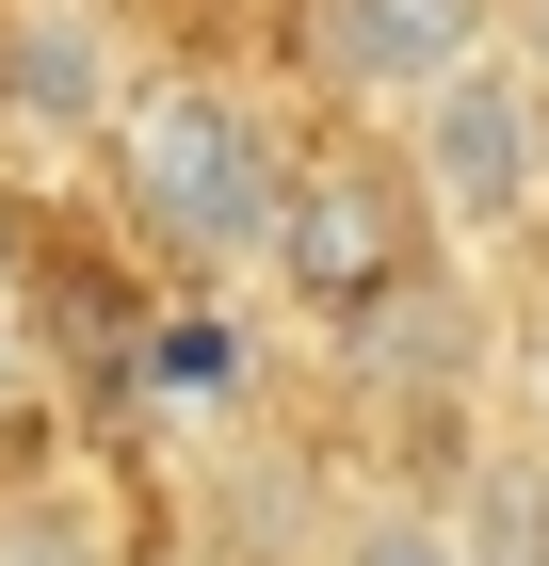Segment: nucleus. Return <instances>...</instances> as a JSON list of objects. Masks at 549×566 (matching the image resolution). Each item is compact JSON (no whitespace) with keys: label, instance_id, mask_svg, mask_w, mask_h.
<instances>
[{"label":"nucleus","instance_id":"39448f33","mask_svg":"<svg viewBox=\"0 0 549 566\" xmlns=\"http://www.w3.org/2000/svg\"><path fill=\"white\" fill-rule=\"evenodd\" d=\"M324 356H339L372 405H436V389H468V373H485V292H468L453 260H421V275H388L372 307H339Z\"/></svg>","mask_w":549,"mask_h":566},{"label":"nucleus","instance_id":"7ed1b4c3","mask_svg":"<svg viewBox=\"0 0 549 566\" xmlns=\"http://www.w3.org/2000/svg\"><path fill=\"white\" fill-rule=\"evenodd\" d=\"M404 195H421L436 243H517V227L549 211V97L517 82L502 49H468V65H436L421 97H404Z\"/></svg>","mask_w":549,"mask_h":566},{"label":"nucleus","instance_id":"f257e3e1","mask_svg":"<svg viewBox=\"0 0 549 566\" xmlns=\"http://www.w3.org/2000/svg\"><path fill=\"white\" fill-rule=\"evenodd\" d=\"M275 163H292V130H275L243 82H211V65H129L114 114H97V178H114L129 243L178 260V275H243L258 260Z\"/></svg>","mask_w":549,"mask_h":566},{"label":"nucleus","instance_id":"f03ea898","mask_svg":"<svg viewBox=\"0 0 549 566\" xmlns=\"http://www.w3.org/2000/svg\"><path fill=\"white\" fill-rule=\"evenodd\" d=\"M436 260V227L421 195H404V163H388L372 130H324L275 163V227H258V275L307 307V324H339V307H372L388 275H421Z\"/></svg>","mask_w":549,"mask_h":566},{"label":"nucleus","instance_id":"0eeeda50","mask_svg":"<svg viewBox=\"0 0 549 566\" xmlns=\"http://www.w3.org/2000/svg\"><path fill=\"white\" fill-rule=\"evenodd\" d=\"M0 566H114V518L82 485H0Z\"/></svg>","mask_w":549,"mask_h":566},{"label":"nucleus","instance_id":"6e6552de","mask_svg":"<svg viewBox=\"0 0 549 566\" xmlns=\"http://www.w3.org/2000/svg\"><path fill=\"white\" fill-rule=\"evenodd\" d=\"M146 389L162 405H226L243 389V340H226V324H162V340H146Z\"/></svg>","mask_w":549,"mask_h":566},{"label":"nucleus","instance_id":"1a4fd4ad","mask_svg":"<svg viewBox=\"0 0 549 566\" xmlns=\"http://www.w3.org/2000/svg\"><path fill=\"white\" fill-rule=\"evenodd\" d=\"M339 566H468V534H453V502H388V518L339 534Z\"/></svg>","mask_w":549,"mask_h":566},{"label":"nucleus","instance_id":"20e7f679","mask_svg":"<svg viewBox=\"0 0 549 566\" xmlns=\"http://www.w3.org/2000/svg\"><path fill=\"white\" fill-rule=\"evenodd\" d=\"M468 49H485V0H292V65L324 97H372V114H404Z\"/></svg>","mask_w":549,"mask_h":566},{"label":"nucleus","instance_id":"f8f14e48","mask_svg":"<svg viewBox=\"0 0 549 566\" xmlns=\"http://www.w3.org/2000/svg\"><path fill=\"white\" fill-rule=\"evenodd\" d=\"M0 292H33V211L0 195Z\"/></svg>","mask_w":549,"mask_h":566},{"label":"nucleus","instance_id":"423d86ee","mask_svg":"<svg viewBox=\"0 0 549 566\" xmlns=\"http://www.w3.org/2000/svg\"><path fill=\"white\" fill-rule=\"evenodd\" d=\"M114 0H0V130H82L97 146V114H114Z\"/></svg>","mask_w":549,"mask_h":566},{"label":"nucleus","instance_id":"9d476101","mask_svg":"<svg viewBox=\"0 0 549 566\" xmlns=\"http://www.w3.org/2000/svg\"><path fill=\"white\" fill-rule=\"evenodd\" d=\"M485 49H502L517 82H534V97H549V0H485Z\"/></svg>","mask_w":549,"mask_h":566},{"label":"nucleus","instance_id":"9b49d317","mask_svg":"<svg viewBox=\"0 0 549 566\" xmlns=\"http://www.w3.org/2000/svg\"><path fill=\"white\" fill-rule=\"evenodd\" d=\"M517 437H534V470H549V324H534V356H517Z\"/></svg>","mask_w":549,"mask_h":566}]
</instances>
